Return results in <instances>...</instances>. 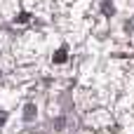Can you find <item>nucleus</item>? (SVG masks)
Wrapping results in <instances>:
<instances>
[{
	"label": "nucleus",
	"mask_w": 134,
	"mask_h": 134,
	"mask_svg": "<svg viewBox=\"0 0 134 134\" xmlns=\"http://www.w3.org/2000/svg\"><path fill=\"white\" fill-rule=\"evenodd\" d=\"M5 120H7V113H5V111H0V125H5Z\"/></svg>",
	"instance_id": "3"
},
{
	"label": "nucleus",
	"mask_w": 134,
	"mask_h": 134,
	"mask_svg": "<svg viewBox=\"0 0 134 134\" xmlns=\"http://www.w3.org/2000/svg\"><path fill=\"white\" fill-rule=\"evenodd\" d=\"M54 61H59V64H61V61H66V49H59V52L54 54Z\"/></svg>",
	"instance_id": "2"
},
{
	"label": "nucleus",
	"mask_w": 134,
	"mask_h": 134,
	"mask_svg": "<svg viewBox=\"0 0 134 134\" xmlns=\"http://www.w3.org/2000/svg\"><path fill=\"white\" fill-rule=\"evenodd\" d=\"M24 111H26V113H24V120H26V122H31V120L35 118V106H33V104H28Z\"/></svg>",
	"instance_id": "1"
}]
</instances>
